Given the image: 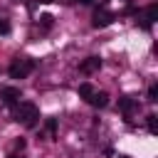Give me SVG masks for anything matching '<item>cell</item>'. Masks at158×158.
Instances as JSON below:
<instances>
[{
  "label": "cell",
  "mask_w": 158,
  "mask_h": 158,
  "mask_svg": "<svg viewBox=\"0 0 158 158\" xmlns=\"http://www.w3.org/2000/svg\"><path fill=\"white\" fill-rule=\"evenodd\" d=\"M7 158H22V156H15V153H12V156H7Z\"/></svg>",
  "instance_id": "cell-18"
},
{
  "label": "cell",
  "mask_w": 158,
  "mask_h": 158,
  "mask_svg": "<svg viewBox=\"0 0 158 158\" xmlns=\"http://www.w3.org/2000/svg\"><path fill=\"white\" fill-rule=\"evenodd\" d=\"M91 91H94V86H91V84H86V81H84V84H79V96H81V99H89V96H91Z\"/></svg>",
  "instance_id": "cell-10"
},
{
  "label": "cell",
  "mask_w": 158,
  "mask_h": 158,
  "mask_svg": "<svg viewBox=\"0 0 158 158\" xmlns=\"http://www.w3.org/2000/svg\"><path fill=\"white\" fill-rule=\"evenodd\" d=\"M44 133H47L49 141H54V136H57V118H47L44 121Z\"/></svg>",
  "instance_id": "cell-9"
},
{
  "label": "cell",
  "mask_w": 158,
  "mask_h": 158,
  "mask_svg": "<svg viewBox=\"0 0 158 158\" xmlns=\"http://www.w3.org/2000/svg\"><path fill=\"white\" fill-rule=\"evenodd\" d=\"M32 69H35V59H27V57H22V59H15L12 64H10V77L12 79H25L27 74H32Z\"/></svg>",
  "instance_id": "cell-2"
},
{
  "label": "cell",
  "mask_w": 158,
  "mask_h": 158,
  "mask_svg": "<svg viewBox=\"0 0 158 158\" xmlns=\"http://www.w3.org/2000/svg\"><path fill=\"white\" fill-rule=\"evenodd\" d=\"M20 99H22L20 86H2V89H0V101H2L5 106H17Z\"/></svg>",
  "instance_id": "cell-3"
},
{
  "label": "cell",
  "mask_w": 158,
  "mask_h": 158,
  "mask_svg": "<svg viewBox=\"0 0 158 158\" xmlns=\"http://www.w3.org/2000/svg\"><path fill=\"white\" fill-rule=\"evenodd\" d=\"M7 32H10V22L0 17V35H7Z\"/></svg>",
  "instance_id": "cell-13"
},
{
  "label": "cell",
  "mask_w": 158,
  "mask_h": 158,
  "mask_svg": "<svg viewBox=\"0 0 158 158\" xmlns=\"http://www.w3.org/2000/svg\"><path fill=\"white\" fill-rule=\"evenodd\" d=\"M37 118H40L37 104H32V101H20V106H17V111H15V121L22 123V126H27V128H32V126L37 123Z\"/></svg>",
  "instance_id": "cell-1"
},
{
  "label": "cell",
  "mask_w": 158,
  "mask_h": 158,
  "mask_svg": "<svg viewBox=\"0 0 158 158\" xmlns=\"http://www.w3.org/2000/svg\"><path fill=\"white\" fill-rule=\"evenodd\" d=\"M116 158H128V156H116Z\"/></svg>",
  "instance_id": "cell-19"
},
{
  "label": "cell",
  "mask_w": 158,
  "mask_h": 158,
  "mask_svg": "<svg viewBox=\"0 0 158 158\" xmlns=\"http://www.w3.org/2000/svg\"><path fill=\"white\" fill-rule=\"evenodd\" d=\"M101 69V57H86L81 64H79V72L81 74H94Z\"/></svg>",
  "instance_id": "cell-6"
},
{
  "label": "cell",
  "mask_w": 158,
  "mask_h": 158,
  "mask_svg": "<svg viewBox=\"0 0 158 158\" xmlns=\"http://www.w3.org/2000/svg\"><path fill=\"white\" fill-rule=\"evenodd\" d=\"M86 101H89L91 106H96V109H104V106L109 104V94H106V91H96V89H94V91H91V96H89Z\"/></svg>",
  "instance_id": "cell-7"
},
{
  "label": "cell",
  "mask_w": 158,
  "mask_h": 158,
  "mask_svg": "<svg viewBox=\"0 0 158 158\" xmlns=\"http://www.w3.org/2000/svg\"><path fill=\"white\" fill-rule=\"evenodd\" d=\"M158 20V5L156 2H151L148 7H146V20H143V27L146 30H151V25Z\"/></svg>",
  "instance_id": "cell-8"
},
{
  "label": "cell",
  "mask_w": 158,
  "mask_h": 158,
  "mask_svg": "<svg viewBox=\"0 0 158 158\" xmlns=\"http://www.w3.org/2000/svg\"><path fill=\"white\" fill-rule=\"evenodd\" d=\"M148 131H151V133H158V116H156V114L148 116Z\"/></svg>",
  "instance_id": "cell-11"
},
{
  "label": "cell",
  "mask_w": 158,
  "mask_h": 158,
  "mask_svg": "<svg viewBox=\"0 0 158 158\" xmlns=\"http://www.w3.org/2000/svg\"><path fill=\"white\" fill-rule=\"evenodd\" d=\"M15 148H20V151H22V148H25V138H17V141H15Z\"/></svg>",
  "instance_id": "cell-15"
},
{
  "label": "cell",
  "mask_w": 158,
  "mask_h": 158,
  "mask_svg": "<svg viewBox=\"0 0 158 158\" xmlns=\"http://www.w3.org/2000/svg\"><path fill=\"white\" fill-rule=\"evenodd\" d=\"M77 2H81V5H91L94 0H77Z\"/></svg>",
  "instance_id": "cell-16"
},
{
  "label": "cell",
  "mask_w": 158,
  "mask_h": 158,
  "mask_svg": "<svg viewBox=\"0 0 158 158\" xmlns=\"http://www.w3.org/2000/svg\"><path fill=\"white\" fill-rule=\"evenodd\" d=\"M118 109H121V111H123V116L131 121V116L138 111V101H136V99H131V96H121V99H118Z\"/></svg>",
  "instance_id": "cell-5"
},
{
  "label": "cell",
  "mask_w": 158,
  "mask_h": 158,
  "mask_svg": "<svg viewBox=\"0 0 158 158\" xmlns=\"http://www.w3.org/2000/svg\"><path fill=\"white\" fill-rule=\"evenodd\" d=\"M148 101H158V86H148Z\"/></svg>",
  "instance_id": "cell-12"
},
{
  "label": "cell",
  "mask_w": 158,
  "mask_h": 158,
  "mask_svg": "<svg viewBox=\"0 0 158 158\" xmlns=\"http://www.w3.org/2000/svg\"><path fill=\"white\" fill-rule=\"evenodd\" d=\"M40 2H44V5H49V2H54V0H40Z\"/></svg>",
  "instance_id": "cell-17"
},
{
  "label": "cell",
  "mask_w": 158,
  "mask_h": 158,
  "mask_svg": "<svg viewBox=\"0 0 158 158\" xmlns=\"http://www.w3.org/2000/svg\"><path fill=\"white\" fill-rule=\"evenodd\" d=\"M40 22H42V27H52V15H42Z\"/></svg>",
  "instance_id": "cell-14"
},
{
  "label": "cell",
  "mask_w": 158,
  "mask_h": 158,
  "mask_svg": "<svg viewBox=\"0 0 158 158\" xmlns=\"http://www.w3.org/2000/svg\"><path fill=\"white\" fill-rule=\"evenodd\" d=\"M114 20H116V15H114L111 10H106V7H99V10L94 12V20H91V25H94V27H109Z\"/></svg>",
  "instance_id": "cell-4"
}]
</instances>
